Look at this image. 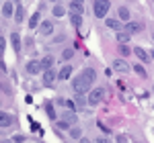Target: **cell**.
Wrapping results in <instances>:
<instances>
[{
    "label": "cell",
    "mask_w": 154,
    "mask_h": 143,
    "mask_svg": "<svg viewBox=\"0 0 154 143\" xmlns=\"http://www.w3.org/2000/svg\"><path fill=\"white\" fill-rule=\"evenodd\" d=\"M72 2H82V0H72Z\"/></svg>",
    "instance_id": "37"
},
{
    "label": "cell",
    "mask_w": 154,
    "mask_h": 143,
    "mask_svg": "<svg viewBox=\"0 0 154 143\" xmlns=\"http://www.w3.org/2000/svg\"><path fill=\"white\" fill-rule=\"evenodd\" d=\"M95 143H111V141H109L107 137H97V139H95Z\"/></svg>",
    "instance_id": "31"
},
{
    "label": "cell",
    "mask_w": 154,
    "mask_h": 143,
    "mask_svg": "<svg viewBox=\"0 0 154 143\" xmlns=\"http://www.w3.org/2000/svg\"><path fill=\"white\" fill-rule=\"evenodd\" d=\"M56 78H58V76H56L54 70H45L43 72V84H45V86H51V84L56 82Z\"/></svg>",
    "instance_id": "10"
},
{
    "label": "cell",
    "mask_w": 154,
    "mask_h": 143,
    "mask_svg": "<svg viewBox=\"0 0 154 143\" xmlns=\"http://www.w3.org/2000/svg\"><path fill=\"white\" fill-rule=\"evenodd\" d=\"M72 25L76 27V29H80V25H82V16H70Z\"/></svg>",
    "instance_id": "28"
},
{
    "label": "cell",
    "mask_w": 154,
    "mask_h": 143,
    "mask_svg": "<svg viewBox=\"0 0 154 143\" xmlns=\"http://www.w3.org/2000/svg\"><path fill=\"white\" fill-rule=\"evenodd\" d=\"M78 143H91V141H88V139H84V137H82V139H80Z\"/></svg>",
    "instance_id": "35"
},
{
    "label": "cell",
    "mask_w": 154,
    "mask_h": 143,
    "mask_svg": "<svg viewBox=\"0 0 154 143\" xmlns=\"http://www.w3.org/2000/svg\"><path fill=\"white\" fill-rule=\"evenodd\" d=\"M117 41H119V43H128V41H130V33H128L125 29L117 31Z\"/></svg>",
    "instance_id": "20"
},
{
    "label": "cell",
    "mask_w": 154,
    "mask_h": 143,
    "mask_svg": "<svg viewBox=\"0 0 154 143\" xmlns=\"http://www.w3.org/2000/svg\"><path fill=\"white\" fill-rule=\"evenodd\" d=\"M103 96H105V90H103V88H93V90L88 92V96H86V98H88V104H91V107L99 104V102L103 100Z\"/></svg>",
    "instance_id": "3"
},
{
    "label": "cell",
    "mask_w": 154,
    "mask_h": 143,
    "mask_svg": "<svg viewBox=\"0 0 154 143\" xmlns=\"http://www.w3.org/2000/svg\"><path fill=\"white\" fill-rule=\"evenodd\" d=\"M74 104H76L78 108H82V107L88 104V98H86L84 94H78V92H76V96H74Z\"/></svg>",
    "instance_id": "14"
},
{
    "label": "cell",
    "mask_w": 154,
    "mask_h": 143,
    "mask_svg": "<svg viewBox=\"0 0 154 143\" xmlns=\"http://www.w3.org/2000/svg\"><path fill=\"white\" fill-rule=\"evenodd\" d=\"M119 21H125V23L130 21V10H128L125 6H121V8H119Z\"/></svg>",
    "instance_id": "22"
},
{
    "label": "cell",
    "mask_w": 154,
    "mask_h": 143,
    "mask_svg": "<svg viewBox=\"0 0 154 143\" xmlns=\"http://www.w3.org/2000/svg\"><path fill=\"white\" fill-rule=\"evenodd\" d=\"M70 76H72V66H62V70H60L58 78H60V80H68Z\"/></svg>",
    "instance_id": "15"
},
{
    "label": "cell",
    "mask_w": 154,
    "mask_h": 143,
    "mask_svg": "<svg viewBox=\"0 0 154 143\" xmlns=\"http://www.w3.org/2000/svg\"><path fill=\"white\" fill-rule=\"evenodd\" d=\"M51 66H54V57H51V55H45V57L41 60V68H43V72L51 70Z\"/></svg>",
    "instance_id": "19"
},
{
    "label": "cell",
    "mask_w": 154,
    "mask_h": 143,
    "mask_svg": "<svg viewBox=\"0 0 154 143\" xmlns=\"http://www.w3.org/2000/svg\"><path fill=\"white\" fill-rule=\"evenodd\" d=\"M12 141H14V143H23V141H25V137H23V135H17Z\"/></svg>",
    "instance_id": "32"
},
{
    "label": "cell",
    "mask_w": 154,
    "mask_h": 143,
    "mask_svg": "<svg viewBox=\"0 0 154 143\" xmlns=\"http://www.w3.org/2000/svg\"><path fill=\"white\" fill-rule=\"evenodd\" d=\"M134 70L138 72V74H140V76H144V78H146V70H144L142 66H136V68H134Z\"/></svg>",
    "instance_id": "30"
},
{
    "label": "cell",
    "mask_w": 154,
    "mask_h": 143,
    "mask_svg": "<svg viewBox=\"0 0 154 143\" xmlns=\"http://www.w3.org/2000/svg\"><path fill=\"white\" fill-rule=\"evenodd\" d=\"M72 55H74V49H66V51L62 53V57H64V60H72Z\"/></svg>",
    "instance_id": "29"
},
{
    "label": "cell",
    "mask_w": 154,
    "mask_h": 143,
    "mask_svg": "<svg viewBox=\"0 0 154 143\" xmlns=\"http://www.w3.org/2000/svg\"><path fill=\"white\" fill-rule=\"evenodd\" d=\"M82 2H70V16H82Z\"/></svg>",
    "instance_id": "8"
},
{
    "label": "cell",
    "mask_w": 154,
    "mask_h": 143,
    "mask_svg": "<svg viewBox=\"0 0 154 143\" xmlns=\"http://www.w3.org/2000/svg\"><path fill=\"white\" fill-rule=\"evenodd\" d=\"M62 121H64V123H68V125H74V123H76V115H74V110L64 112V115H62Z\"/></svg>",
    "instance_id": "17"
},
{
    "label": "cell",
    "mask_w": 154,
    "mask_h": 143,
    "mask_svg": "<svg viewBox=\"0 0 154 143\" xmlns=\"http://www.w3.org/2000/svg\"><path fill=\"white\" fill-rule=\"evenodd\" d=\"M70 137H74V139H82V129H80V127H72L70 129Z\"/></svg>",
    "instance_id": "23"
},
{
    "label": "cell",
    "mask_w": 154,
    "mask_h": 143,
    "mask_svg": "<svg viewBox=\"0 0 154 143\" xmlns=\"http://www.w3.org/2000/svg\"><path fill=\"white\" fill-rule=\"evenodd\" d=\"M109 8H111V2L109 0H95L93 2V12H95L97 19H105Z\"/></svg>",
    "instance_id": "2"
},
{
    "label": "cell",
    "mask_w": 154,
    "mask_h": 143,
    "mask_svg": "<svg viewBox=\"0 0 154 143\" xmlns=\"http://www.w3.org/2000/svg\"><path fill=\"white\" fill-rule=\"evenodd\" d=\"M11 43H12V49H14V51L19 53V51H21V35L12 31V35H11Z\"/></svg>",
    "instance_id": "13"
},
{
    "label": "cell",
    "mask_w": 154,
    "mask_h": 143,
    "mask_svg": "<svg viewBox=\"0 0 154 143\" xmlns=\"http://www.w3.org/2000/svg\"><path fill=\"white\" fill-rule=\"evenodd\" d=\"M14 8H17V6H12L11 0H6V2H4V6H2V14L12 19V16H14Z\"/></svg>",
    "instance_id": "12"
},
{
    "label": "cell",
    "mask_w": 154,
    "mask_h": 143,
    "mask_svg": "<svg viewBox=\"0 0 154 143\" xmlns=\"http://www.w3.org/2000/svg\"><path fill=\"white\" fill-rule=\"evenodd\" d=\"M27 72H29L31 76H35V74H39V72H43V68H41V61H35V60L27 61Z\"/></svg>",
    "instance_id": "7"
},
{
    "label": "cell",
    "mask_w": 154,
    "mask_h": 143,
    "mask_svg": "<svg viewBox=\"0 0 154 143\" xmlns=\"http://www.w3.org/2000/svg\"><path fill=\"white\" fill-rule=\"evenodd\" d=\"M12 2H19V0H12Z\"/></svg>",
    "instance_id": "38"
},
{
    "label": "cell",
    "mask_w": 154,
    "mask_h": 143,
    "mask_svg": "<svg viewBox=\"0 0 154 143\" xmlns=\"http://www.w3.org/2000/svg\"><path fill=\"white\" fill-rule=\"evenodd\" d=\"M11 125H12V115L0 110V127H11Z\"/></svg>",
    "instance_id": "11"
},
{
    "label": "cell",
    "mask_w": 154,
    "mask_h": 143,
    "mask_svg": "<svg viewBox=\"0 0 154 143\" xmlns=\"http://www.w3.org/2000/svg\"><path fill=\"white\" fill-rule=\"evenodd\" d=\"M113 70L119 72V74H125V72H130V70H131V66H130V63H128L125 60H121V57H119V60L113 61Z\"/></svg>",
    "instance_id": "4"
},
{
    "label": "cell",
    "mask_w": 154,
    "mask_h": 143,
    "mask_svg": "<svg viewBox=\"0 0 154 143\" xmlns=\"http://www.w3.org/2000/svg\"><path fill=\"white\" fill-rule=\"evenodd\" d=\"M123 29H125V31H128L130 35H136V33H142V31H144L142 23H134V21H128Z\"/></svg>",
    "instance_id": "5"
},
{
    "label": "cell",
    "mask_w": 154,
    "mask_h": 143,
    "mask_svg": "<svg viewBox=\"0 0 154 143\" xmlns=\"http://www.w3.org/2000/svg\"><path fill=\"white\" fill-rule=\"evenodd\" d=\"M51 33H54V23H51V21H43V23L39 25V35L49 37Z\"/></svg>",
    "instance_id": "6"
},
{
    "label": "cell",
    "mask_w": 154,
    "mask_h": 143,
    "mask_svg": "<svg viewBox=\"0 0 154 143\" xmlns=\"http://www.w3.org/2000/svg\"><path fill=\"white\" fill-rule=\"evenodd\" d=\"M51 2H56V0H51Z\"/></svg>",
    "instance_id": "39"
},
{
    "label": "cell",
    "mask_w": 154,
    "mask_h": 143,
    "mask_svg": "<svg viewBox=\"0 0 154 143\" xmlns=\"http://www.w3.org/2000/svg\"><path fill=\"white\" fill-rule=\"evenodd\" d=\"M119 53H121V55H130V53H131V51H134V49H130V47H128V45H125V43H119Z\"/></svg>",
    "instance_id": "27"
},
{
    "label": "cell",
    "mask_w": 154,
    "mask_h": 143,
    "mask_svg": "<svg viewBox=\"0 0 154 143\" xmlns=\"http://www.w3.org/2000/svg\"><path fill=\"white\" fill-rule=\"evenodd\" d=\"M64 12H66V8H64V6H60V4H56V6H54V16H56V19H62V16H64Z\"/></svg>",
    "instance_id": "26"
},
{
    "label": "cell",
    "mask_w": 154,
    "mask_h": 143,
    "mask_svg": "<svg viewBox=\"0 0 154 143\" xmlns=\"http://www.w3.org/2000/svg\"><path fill=\"white\" fill-rule=\"evenodd\" d=\"M134 53H136V55H138V60L144 61V63H148V61H150V55H148V51H146L144 47H134Z\"/></svg>",
    "instance_id": "9"
},
{
    "label": "cell",
    "mask_w": 154,
    "mask_h": 143,
    "mask_svg": "<svg viewBox=\"0 0 154 143\" xmlns=\"http://www.w3.org/2000/svg\"><path fill=\"white\" fill-rule=\"evenodd\" d=\"M4 47H6V43H4V39H2V37H0V53H2V51H4Z\"/></svg>",
    "instance_id": "34"
},
{
    "label": "cell",
    "mask_w": 154,
    "mask_h": 143,
    "mask_svg": "<svg viewBox=\"0 0 154 143\" xmlns=\"http://www.w3.org/2000/svg\"><path fill=\"white\" fill-rule=\"evenodd\" d=\"M14 21H17V23H23L25 21V8L23 6H17V8H14Z\"/></svg>",
    "instance_id": "18"
},
{
    "label": "cell",
    "mask_w": 154,
    "mask_h": 143,
    "mask_svg": "<svg viewBox=\"0 0 154 143\" xmlns=\"http://www.w3.org/2000/svg\"><path fill=\"white\" fill-rule=\"evenodd\" d=\"M117 143H128V137H125V135H119V137H117Z\"/></svg>",
    "instance_id": "33"
},
{
    "label": "cell",
    "mask_w": 154,
    "mask_h": 143,
    "mask_svg": "<svg viewBox=\"0 0 154 143\" xmlns=\"http://www.w3.org/2000/svg\"><path fill=\"white\" fill-rule=\"evenodd\" d=\"M107 27H109V29H115V31H121L119 19H107Z\"/></svg>",
    "instance_id": "21"
},
{
    "label": "cell",
    "mask_w": 154,
    "mask_h": 143,
    "mask_svg": "<svg viewBox=\"0 0 154 143\" xmlns=\"http://www.w3.org/2000/svg\"><path fill=\"white\" fill-rule=\"evenodd\" d=\"M91 86H93V82H91L84 74H78V76L72 80V88H74V92H78V94L88 92V90H91Z\"/></svg>",
    "instance_id": "1"
},
{
    "label": "cell",
    "mask_w": 154,
    "mask_h": 143,
    "mask_svg": "<svg viewBox=\"0 0 154 143\" xmlns=\"http://www.w3.org/2000/svg\"><path fill=\"white\" fill-rule=\"evenodd\" d=\"M39 25H41V14H39V12L31 14V19H29V29H35Z\"/></svg>",
    "instance_id": "16"
},
{
    "label": "cell",
    "mask_w": 154,
    "mask_h": 143,
    "mask_svg": "<svg viewBox=\"0 0 154 143\" xmlns=\"http://www.w3.org/2000/svg\"><path fill=\"white\" fill-rule=\"evenodd\" d=\"M150 57H152V60H154V49H152V53H150Z\"/></svg>",
    "instance_id": "36"
},
{
    "label": "cell",
    "mask_w": 154,
    "mask_h": 143,
    "mask_svg": "<svg viewBox=\"0 0 154 143\" xmlns=\"http://www.w3.org/2000/svg\"><path fill=\"white\" fill-rule=\"evenodd\" d=\"M45 112H48V117L51 121L56 119V110H54V104H51V102H45Z\"/></svg>",
    "instance_id": "25"
},
{
    "label": "cell",
    "mask_w": 154,
    "mask_h": 143,
    "mask_svg": "<svg viewBox=\"0 0 154 143\" xmlns=\"http://www.w3.org/2000/svg\"><path fill=\"white\" fill-rule=\"evenodd\" d=\"M82 74L91 80V82H95V78H97V72L93 70V68H86V70H82Z\"/></svg>",
    "instance_id": "24"
}]
</instances>
